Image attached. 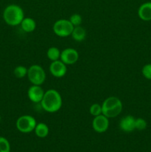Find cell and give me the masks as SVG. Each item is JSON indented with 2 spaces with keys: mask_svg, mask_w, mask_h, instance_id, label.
<instances>
[{
  "mask_svg": "<svg viewBox=\"0 0 151 152\" xmlns=\"http://www.w3.org/2000/svg\"><path fill=\"white\" fill-rule=\"evenodd\" d=\"M50 72L53 77L56 78L63 77L67 73V66L62 61L58 59L51 62L49 67Z\"/></svg>",
  "mask_w": 151,
  "mask_h": 152,
  "instance_id": "9",
  "label": "cell"
},
{
  "mask_svg": "<svg viewBox=\"0 0 151 152\" xmlns=\"http://www.w3.org/2000/svg\"><path fill=\"white\" fill-rule=\"evenodd\" d=\"M24 18L23 10L20 6L16 4H10L7 6L3 12V19L4 22L10 26L20 25Z\"/></svg>",
  "mask_w": 151,
  "mask_h": 152,
  "instance_id": "2",
  "label": "cell"
},
{
  "mask_svg": "<svg viewBox=\"0 0 151 152\" xmlns=\"http://www.w3.org/2000/svg\"><path fill=\"white\" fill-rule=\"evenodd\" d=\"M79 55L78 51L73 48H65L61 52L60 60L65 65H73L78 61Z\"/></svg>",
  "mask_w": 151,
  "mask_h": 152,
  "instance_id": "8",
  "label": "cell"
},
{
  "mask_svg": "<svg viewBox=\"0 0 151 152\" xmlns=\"http://www.w3.org/2000/svg\"><path fill=\"white\" fill-rule=\"evenodd\" d=\"M28 78L33 85L41 86L46 80V74L41 66L33 65L28 70Z\"/></svg>",
  "mask_w": 151,
  "mask_h": 152,
  "instance_id": "4",
  "label": "cell"
},
{
  "mask_svg": "<svg viewBox=\"0 0 151 152\" xmlns=\"http://www.w3.org/2000/svg\"><path fill=\"white\" fill-rule=\"evenodd\" d=\"M36 124V120L30 115L21 116L17 119L16 123V129L24 134L30 133L34 131Z\"/></svg>",
  "mask_w": 151,
  "mask_h": 152,
  "instance_id": "5",
  "label": "cell"
},
{
  "mask_svg": "<svg viewBox=\"0 0 151 152\" xmlns=\"http://www.w3.org/2000/svg\"><path fill=\"white\" fill-rule=\"evenodd\" d=\"M10 145L9 141L3 137H0V152H10Z\"/></svg>",
  "mask_w": 151,
  "mask_h": 152,
  "instance_id": "18",
  "label": "cell"
},
{
  "mask_svg": "<svg viewBox=\"0 0 151 152\" xmlns=\"http://www.w3.org/2000/svg\"><path fill=\"white\" fill-rule=\"evenodd\" d=\"M92 127L97 133H104L109 128V118L102 114L94 117L92 122Z\"/></svg>",
  "mask_w": 151,
  "mask_h": 152,
  "instance_id": "7",
  "label": "cell"
},
{
  "mask_svg": "<svg viewBox=\"0 0 151 152\" xmlns=\"http://www.w3.org/2000/svg\"><path fill=\"white\" fill-rule=\"evenodd\" d=\"M86 35H87L86 30L81 26L74 27L71 34L72 38L76 42H82L86 38Z\"/></svg>",
  "mask_w": 151,
  "mask_h": 152,
  "instance_id": "14",
  "label": "cell"
},
{
  "mask_svg": "<svg viewBox=\"0 0 151 152\" xmlns=\"http://www.w3.org/2000/svg\"><path fill=\"white\" fill-rule=\"evenodd\" d=\"M142 74L147 80H151V64H147L142 68Z\"/></svg>",
  "mask_w": 151,
  "mask_h": 152,
  "instance_id": "22",
  "label": "cell"
},
{
  "mask_svg": "<svg viewBox=\"0 0 151 152\" xmlns=\"http://www.w3.org/2000/svg\"><path fill=\"white\" fill-rule=\"evenodd\" d=\"M28 68H25V66L19 65V66L15 68L14 71H13V74H14L15 77L16 78H23L28 74Z\"/></svg>",
  "mask_w": 151,
  "mask_h": 152,
  "instance_id": "17",
  "label": "cell"
},
{
  "mask_svg": "<svg viewBox=\"0 0 151 152\" xmlns=\"http://www.w3.org/2000/svg\"><path fill=\"white\" fill-rule=\"evenodd\" d=\"M90 113L93 117H96L102 114V105L98 103H94L90 107Z\"/></svg>",
  "mask_w": 151,
  "mask_h": 152,
  "instance_id": "19",
  "label": "cell"
},
{
  "mask_svg": "<svg viewBox=\"0 0 151 152\" xmlns=\"http://www.w3.org/2000/svg\"><path fill=\"white\" fill-rule=\"evenodd\" d=\"M44 91L41 87V86H36L33 85L28 88V96L31 102L34 103H39L41 102L43 96H44Z\"/></svg>",
  "mask_w": 151,
  "mask_h": 152,
  "instance_id": "10",
  "label": "cell"
},
{
  "mask_svg": "<svg viewBox=\"0 0 151 152\" xmlns=\"http://www.w3.org/2000/svg\"><path fill=\"white\" fill-rule=\"evenodd\" d=\"M36 135L38 137L44 138L48 135L49 134V128L45 123H37L35 129H34Z\"/></svg>",
  "mask_w": 151,
  "mask_h": 152,
  "instance_id": "15",
  "label": "cell"
},
{
  "mask_svg": "<svg viewBox=\"0 0 151 152\" xmlns=\"http://www.w3.org/2000/svg\"><path fill=\"white\" fill-rule=\"evenodd\" d=\"M138 15L142 20H151V2H146L142 4L138 10Z\"/></svg>",
  "mask_w": 151,
  "mask_h": 152,
  "instance_id": "12",
  "label": "cell"
},
{
  "mask_svg": "<svg viewBox=\"0 0 151 152\" xmlns=\"http://www.w3.org/2000/svg\"><path fill=\"white\" fill-rule=\"evenodd\" d=\"M61 51L56 47H50L47 51V56L50 61H56L60 59Z\"/></svg>",
  "mask_w": 151,
  "mask_h": 152,
  "instance_id": "16",
  "label": "cell"
},
{
  "mask_svg": "<svg viewBox=\"0 0 151 152\" xmlns=\"http://www.w3.org/2000/svg\"><path fill=\"white\" fill-rule=\"evenodd\" d=\"M20 25L22 30L26 33L33 32L36 29V24L35 20L33 19H32V18L30 17L24 18Z\"/></svg>",
  "mask_w": 151,
  "mask_h": 152,
  "instance_id": "13",
  "label": "cell"
},
{
  "mask_svg": "<svg viewBox=\"0 0 151 152\" xmlns=\"http://www.w3.org/2000/svg\"><path fill=\"white\" fill-rule=\"evenodd\" d=\"M0 121H1V116H0Z\"/></svg>",
  "mask_w": 151,
  "mask_h": 152,
  "instance_id": "23",
  "label": "cell"
},
{
  "mask_svg": "<svg viewBox=\"0 0 151 152\" xmlns=\"http://www.w3.org/2000/svg\"><path fill=\"white\" fill-rule=\"evenodd\" d=\"M147 126V123L146 120L142 118L136 119V121H135V129L139 131H143L146 129Z\"/></svg>",
  "mask_w": 151,
  "mask_h": 152,
  "instance_id": "20",
  "label": "cell"
},
{
  "mask_svg": "<svg viewBox=\"0 0 151 152\" xmlns=\"http://www.w3.org/2000/svg\"><path fill=\"white\" fill-rule=\"evenodd\" d=\"M40 103L45 111L48 113H55L62 107V96L59 92L55 89H49L44 92V96Z\"/></svg>",
  "mask_w": 151,
  "mask_h": 152,
  "instance_id": "1",
  "label": "cell"
},
{
  "mask_svg": "<svg viewBox=\"0 0 151 152\" xmlns=\"http://www.w3.org/2000/svg\"><path fill=\"white\" fill-rule=\"evenodd\" d=\"M135 121L136 119L131 115H127L123 117L119 123V127L121 130L124 132H132L135 129Z\"/></svg>",
  "mask_w": 151,
  "mask_h": 152,
  "instance_id": "11",
  "label": "cell"
},
{
  "mask_svg": "<svg viewBox=\"0 0 151 152\" xmlns=\"http://www.w3.org/2000/svg\"><path fill=\"white\" fill-rule=\"evenodd\" d=\"M69 20L74 27L80 26V25L81 24V22H82V18H81V16L79 14L75 13V14H73L70 17Z\"/></svg>",
  "mask_w": 151,
  "mask_h": 152,
  "instance_id": "21",
  "label": "cell"
},
{
  "mask_svg": "<svg viewBox=\"0 0 151 152\" xmlns=\"http://www.w3.org/2000/svg\"><path fill=\"white\" fill-rule=\"evenodd\" d=\"M102 114L107 118H114L119 115L122 111L123 105L121 101L115 96L107 98L102 105Z\"/></svg>",
  "mask_w": 151,
  "mask_h": 152,
  "instance_id": "3",
  "label": "cell"
},
{
  "mask_svg": "<svg viewBox=\"0 0 151 152\" xmlns=\"http://www.w3.org/2000/svg\"><path fill=\"white\" fill-rule=\"evenodd\" d=\"M74 26L68 19H59L54 23L53 30L54 34L59 37H67L71 35Z\"/></svg>",
  "mask_w": 151,
  "mask_h": 152,
  "instance_id": "6",
  "label": "cell"
}]
</instances>
